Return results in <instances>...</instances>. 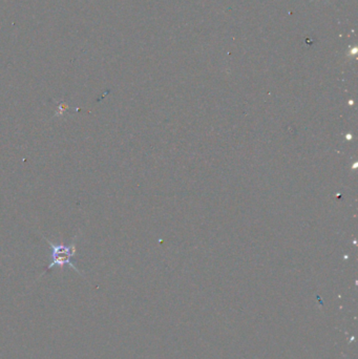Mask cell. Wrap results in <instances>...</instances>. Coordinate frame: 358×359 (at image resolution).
<instances>
[{"mask_svg":"<svg viewBox=\"0 0 358 359\" xmlns=\"http://www.w3.org/2000/svg\"><path fill=\"white\" fill-rule=\"evenodd\" d=\"M48 246L52 251L51 254V263L48 265L46 270H50L53 267H60L63 270L65 265L71 266L75 271H77L80 274V271L77 269V267L72 263V258L76 253V246H75V239L71 242V245H64V244H55L50 239H45Z\"/></svg>","mask_w":358,"mask_h":359,"instance_id":"obj_1","label":"cell"}]
</instances>
